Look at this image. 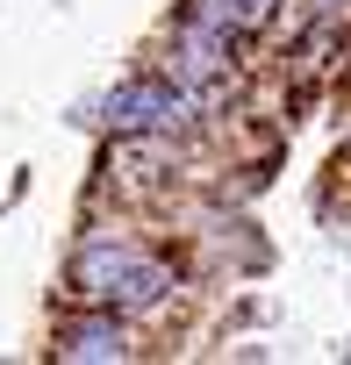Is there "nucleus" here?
I'll return each instance as SVG.
<instances>
[{
    "instance_id": "1",
    "label": "nucleus",
    "mask_w": 351,
    "mask_h": 365,
    "mask_svg": "<svg viewBox=\"0 0 351 365\" xmlns=\"http://www.w3.org/2000/svg\"><path fill=\"white\" fill-rule=\"evenodd\" d=\"M72 279H79V294L101 301V308H151V301H165V287H172V272H165L151 251L115 244V237H93V244L79 251Z\"/></svg>"
},
{
    "instance_id": "2",
    "label": "nucleus",
    "mask_w": 351,
    "mask_h": 365,
    "mask_svg": "<svg viewBox=\"0 0 351 365\" xmlns=\"http://www.w3.org/2000/svg\"><path fill=\"white\" fill-rule=\"evenodd\" d=\"M187 115H194V86H172V79H129L101 108L115 136H158V129H180Z\"/></svg>"
},
{
    "instance_id": "3",
    "label": "nucleus",
    "mask_w": 351,
    "mask_h": 365,
    "mask_svg": "<svg viewBox=\"0 0 351 365\" xmlns=\"http://www.w3.org/2000/svg\"><path fill=\"white\" fill-rule=\"evenodd\" d=\"M58 358L65 365H101V358H129V336L115 315H93V322H72L58 329Z\"/></svg>"
},
{
    "instance_id": "4",
    "label": "nucleus",
    "mask_w": 351,
    "mask_h": 365,
    "mask_svg": "<svg viewBox=\"0 0 351 365\" xmlns=\"http://www.w3.org/2000/svg\"><path fill=\"white\" fill-rule=\"evenodd\" d=\"M280 0H194L187 8V29H208V36H244V29H265Z\"/></svg>"
}]
</instances>
